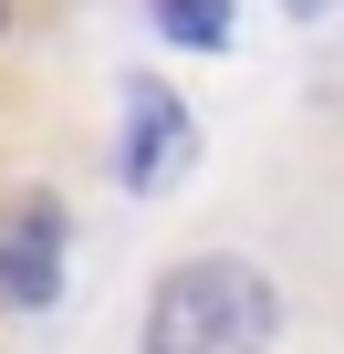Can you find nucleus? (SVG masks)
Wrapping results in <instances>:
<instances>
[{"label": "nucleus", "mask_w": 344, "mask_h": 354, "mask_svg": "<svg viewBox=\"0 0 344 354\" xmlns=\"http://www.w3.org/2000/svg\"><path fill=\"white\" fill-rule=\"evenodd\" d=\"M136 354H282V292L261 261H167L146 313H136Z\"/></svg>", "instance_id": "1"}, {"label": "nucleus", "mask_w": 344, "mask_h": 354, "mask_svg": "<svg viewBox=\"0 0 344 354\" xmlns=\"http://www.w3.org/2000/svg\"><path fill=\"white\" fill-rule=\"evenodd\" d=\"M188 167H199V115H188V94L156 84V73H125V146H115L125 198H167Z\"/></svg>", "instance_id": "2"}, {"label": "nucleus", "mask_w": 344, "mask_h": 354, "mask_svg": "<svg viewBox=\"0 0 344 354\" xmlns=\"http://www.w3.org/2000/svg\"><path fill=\"white\" fill-rule=\"evenodd\" d=\"M63 250H73V219L53 188H32L11 209V292H0V313H53L63 302Z\"/></svg>", "instance_id": "3"}, {"label": "nucleus", "mask_w": 344, "mask_h": 354, "mask_svg": "<svg viewBox=\"0 0 344 354\" xmlns=\"http://www.w3.org/2000/svg\"><path fill=\"white\" fill-rule=\"evenodd\" d=\"M156 32L178 42V53H230V11H188V0H167Z\"/></svg>", "instance_id": "4"}, {"label": "nucleus", "mask_w": 344, "mask_h": 354, "mask_svg": "<svg viewBox=\"0 0 344 354\" xmlns=\"http://www.w3.org/2000/svg\"><path fill=\"white\" fill-rule=\"evenodd\" d=\"M0 292H11V209H0Z\"/></svg>", "instance_id": "5"}, {"label": "nucleus", "mask_w": 344, "mask_h": 354, "mask_svg": "<svg viewBox=\"0 0 344 354\" xmlns=\"http://www.w3.org/2000/svg\"><path fill=\"white\" fill-rule=\"evenodd\" d=\"M0 32H11V21H0Z\"/></svg>", "instance_id": "6"}]
</instances>
